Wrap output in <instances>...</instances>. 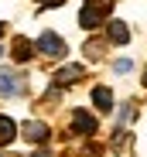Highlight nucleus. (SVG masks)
Segmentation results:
<instances>
[{
  "label": "nucleus",
  "mask_w": 147,
  "mask_h": 157,
  "mask_svg": "<svg viewBox=\"0 0 147 157\" xmlns=\"http://www.w3.org/2000/svg\"><path fill=\"white\" fill-rule=\"evenodd\" d=\"M103 21H106V4L103 0H86L82 10H79V24L86 31H92V28H99Z\"/></svg>",
  "instance_id": "1"
},
{
  "label": "nucleus",
  "mask_w": 147,
  "mask_h": 157,
  "mask_svg": "<svg viewBox=\"0 0 147 157\" xmlns=\"http://www.w3.org/2000/svg\"><path fill=\"white\" fill-rule=\"evenodd\" d=\"M34 48L41 51V55H48V58H65V51H68V48H65V41H62L55 31H44V34L38 38V44H34Z\"/></svg>",
  "instance_id": "2"
},
{
  "label": "nucleus",
  "mask_w": 147,
  "mask_h": 157,
  "mask_svg": "<svg viewBox=\"0 0 147 157\" xmlns=\"http://www.w3.org/2000/svg\"><path fill=\"white\" fill-rule=\"evenodd\" d=\"M24 92V78L10 68H0V96H21Z\"/></svg>",
  "instance_id": "3"
},
{
  "label": "nucleus",
  "mask_w": 147,
  "mask_h": 157,
  "mask_svg": "<svg viewBox=\"0 0 147 157\" xmlns=\"http://www.w3.org/2000/svg\"><path fill=\"white\" fill-rule=\"evenodd\" d=\"M21 133H24V140H31V144H44L48 137H52V130H48V123H41V120H28L21 126Z\"/></svg>",
  "instance_id": "4"
},
{
  "label": "nucleus",
  "mask_w": 147,
  "mask_h": 157,
  "mask_svg": "<svg viewBox=\"0 0 147 157\" xmlns=\"http://www.w3.org/2000/svg\"><path fill=\"white\" fill-rule=\"evenodd\" d=\"M72 130H75V133H82V137H92V133H96V116L75 109V113H72Z\"/></svg>",
  "instance_id": "5"
},
{
  "label": "nucleus",
  "mask_w": 147,
  "mask_h": 157,
  "mask_svg": "<svg viewBox=\"0 0 147 157\" xmlns=\"http://www.w3.org/2000/svg\"><path fill=\"white\" fill-rule=\"evenodd\" d=\"M82 75H86V68H82V65H65V68H58V72H55V82H58V86H75Z\"/></svg>",
  "instance_id": "6"
},
{
  "label": "nucleus",
  "mask_w": 147,
  "mask_h": 157,
  "mask_svg": "<svg viewBox=\"0 0 147 157\" xmlns=\"http://www.w3.org/2000/svg\"><path fill=\"white\" fill-rule=\"evenodd\" d=\"M106 38H110L113 44H127V41H130V28H127L123 21H110V24H106Z\"/></svg>",
  "instance_id": "7"
},
{
  "label": "nucleus",
  "mask_w": 147,
  "mask_h": 157,
  "mask_svg": "<svg viewBox=\"0 0 147 157\" xmlns=\"http://www.w3.org/2000/svg\"><path fill=\"white\" fill-rule=\"evenodd\" d=\"M92 102H96L99 113H110V109H113V92H110L106 86H96V89H92Z\"/></svg>",
  "instance_id": "8"
},
{
  "label": "nucleus",
  "mask_w": 147,
  "mask_h": 157,
  "mask_svg": "<svg viewBox=\"0 0 147 157\" xmlns=\"http://www.w3.org/2000/svg\"><path fill=\"white\" fill-rule=\"evenodd\" d=\"M10 55H14V62H28V58L34 55V44H31L28 38H14V48H10Z\"/></svg>",
  "instance_id": "9"
},
{
  "label": "nucleus",
  "mask_w": 147,
  "mask_h": 157,
  "mask_svg": "<svg viewBox=\"0 0 147 157\" xmlns=\"http://www.w3.org/2000/svg\"><path fill=\"white\" fill-rule=\"evenodd\" d=\"M14 137H17V123L10 116H0V147H7Z\"/></svg>",
  "instance_id": "10"
},
{
  "label": "nucleus",
  "mask_w": 147,
  "mask_h": 157,
  "mask_svg": "<svg viewBox=\"0 0 147 157\" xmlns=\"http://www.w3.org/2000/svg\"><path fill=\"white\" fill-rule=\"evenodd\" d=\"M133 68V62L130 58H120V62H113V72H120V75H123V72H130Z\"/></svg>",
  "instance_id": "11"
},
{
  "label": "nucleus",
  "mask_w": 147,
  "mask_h": 157,
  "mask_svg": "<svg viewBox=\"0 0 147 157\" xmlns=\"http://www.w3.org/2000/svg\"><path fill=\"white\" fill-rule=\"evenodd\" d=\"M38 4H41V7H62L65 0H38Z\"/></svg>",
  "instance_id": "12"
},
{
  "label": "nucleus",
  "mask_w": 147,
  "mask_h": 157,
  "mask_svg": "<svg viewBox=\"0 0 147 157\" xmlns=\"http://www.w3.org/2000/svg\"><path fill=\"white\" fill-rule=\"evenodd\" d=\"M144 86H147V68H144Z\"/></svg>",
  "instance_id": "13"
},
{
  "label": "nucleus",
  "mask_w": 147,
  "mask_h": 157,
  "mask_svg": "<svg viewBox=\"0 0 147 157\" xmlns=\"http://www.w3.org/2000/svg\"><path fill=\"white\" fill-rule=\"evenodd\" d=\"M34 157H48V154H34Z\"/></svg>",
  "instance_id": "14"
},
{
  "label": "nucleus",
  "mask_w": 147,
  "mask_h": 157,
  "mask_svg": "<svg viewBox=\"0 0 147 157\" xmlns=\"http://www.w3.org/2000/svg\"><path fill=\"white\" fill-rule=\"evenodd\" d=\"M0 34H4V24H0Z\"/></svg>",
  "instance_id": "15"
},
{
  "label": "nucleus",
  "mask_w": 147,
  "mask_h": 157,
  "mask_svg": "<svg viewBox=\"0 0 147 157\" xmlns=\"http://www.w3.org/2000/svg\"><path fill=\"white\" fill-rule=\"evenodd\" d=\"M0 55H4V48H0Z\"/></svg>",
  "instance_id": "16"
}]
</instances>
